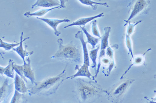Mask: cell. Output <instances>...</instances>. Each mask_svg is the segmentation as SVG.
<instances>
[{
  "label": "cell",
  "instance_id": "1",
  "mask_svg": "<svg viewBox=\"0 0 156 103\" xmlns=\"http://www.w3.org/2000/svg\"><path fill=\"white\" fill-rule=\"evenodd\" d=\"M106 92L97 81H87L80 78L75 80L74 92L80 103H93Z\"/></svg>",
  "mask_w": 156,
  "mask_h": 103
},
{
  "label": "cell",
  "instance_id": "2",
  "mask_svg": "<svg viewBox=\"0 0 156 103\" xmlns=\"http://www.w3.org/2000/svg\"><path fill=\"white\" fill-rule=\"evenodd\" d=\"M59 75L48 78L40 82H37L29 91V95L48 96L55 94L58 87L66 80V69Z\"/></svg>",
  "mask_w": 156,
  "mask_h": 103
},
{
  "label": "cell",
  "instance_id": "3",
  "mask_svg": "<svg viewBox=\"0 0 156 103\" xmlns=\"http://www.w3.org/2000/svg\"><path fill=\"white\" fill-rule=\"evenodd\" d=\"M58 50L54 55L52 59H57L62 61L71 63H80L82 62V55L78 47L71 41L66 45H63V40H58Z\"/></svg>",
  "mask_w": 156,
  "mask_h": 103
},
{
  "label": "cell",
  "instance_id": "4",
  "mask_svg": "<svg viewBox=\"0 0 156 103\" xmlns=\"http://www.w3.org/2000/svg\"><path fill=\"white\" fill-rule=\"evenodd\" d=\"M134 81L132 79H127L116 85L109 91H107L105 94H107L108 99L112 103H122V99L128 88Z\"/></svg>",
  "mask_w": 156,
  "mask_h": 103
},
{
  "label": "cell",
  "instance_id": "5",
  "mask_svg": "<svg viewBox=\"0 0 156 103\" xmlns=\"http://www.w3.org/2000/svg\"><path fill=\"white\" fill-rule=\"evenodd\" d=\"M129 6H130V10H131L130 16L127 20H124L126 23L130 21L137 15L141 13L147 14L150 9L148 8L150 6V1L145 0H138L132 1Z\"/></svg>",
  "mask_w": 156,
  "mask_h": 103
},
{
  "label": "cell",
  "instance_id": "6",
  "mask_svg": "<svg viewBox=\"0 0 156 103\" xmlns=\"http://www.w3.org/2000/svg\"><path fill=\"white\" fill-rule=\"evenodd\" d=\"M104 34L103 35L102 37H101V47H100V53L99 56L98 57V65L97 68V70L95 72V76H94V78H95L97 77L99 73L100 67H101V65H100V60L103 57L105 56V50L108 46V37H109V35L110 32L111 31V28L108 26L105 28L104 29Z\"/></svg>",
  "mask_w": 156,
  "mask_h": 103
},
{
  "label": "cell",
  "instance_id": "7",
  "mask_svg": "<svg viewBox=\"0 0 156 103\" xmlns=\"http://www.w3.org/2000/svg\"><path fill=\"white\" fill-rule=\"evenodd\" d=\"M75 70H77V71L75 74L72 76L66 78V80L68 79H72L75 78L79 77H85L88 78L89 79H91V77L93 78V80H96L94 78L90 73L89 69V66L83 65L80 67L78 65H76L75 68Z\"/></svg>",
  "mask_w": 156,
  "mask_h": 103
},
{
  "label": "cell",
  "instance_id": "8",
  "mask_svg": "<svg viewBox=\"0 0 156 103\" xmlns=\"http://www.w3.org/2000/svg\"><path fill=\"white\" fill-rule=\"evenodd\" d=\"M23 32H22L21 34L20 42L19 45L16 48H13L12 50H13V51H16V52L19 54L21 58H22V59H23V62H26V60H25V57L29 56V55H32V54L34 53V51H32L29 52V51H27V46L26 45H25L26 49H25V50L23 49V42L26 41V40L30 38H24V39H23Z\"/></svg>",
  "mask_w": 156,
  "mask_h": 103
},
{
  "label": "cell",
  "instance_id": "9",
  "mask_svg": "<svg viewBox=\"0 0 156 103\" xmlns=\"http://www.w3.org/2000/svg\"><path fill=\"white\" fill-rule=\"evenodd\" d=\"M9 79L6 78L3 83L0 86V103L5 101L12 91L13 83L9 84Z\"/></svg>",
  "mask_w": 156,
  "mask_h": 103
},
{
  "label": "cell",
  "instance_id": "10",
  "mask_svg": "<svg viewBox=\"0 0 156 103\" xmlns=\"http://www.w3.org/2000/svg\"><path fill=\"white\" fill-rule=\"evenodd\" d=\"M75 37L76 38L80 40L82 46H83V65H86L88 66H90V59L87 47V42H85L83 38V32L79 31L75 35Z\"/></svg>",
  "mask_w": 156,
  "mask_h": 103
},
{
  "label": "cell",
  "instance_id": "11",
  "mask_svg": "<svg viewBox=\"0 0 156 103\" xmlns=\"http://www.w3.org/2000/svg\"><path fill=\"white\" fill-rule=\"evenodd\" d=\"M37 19H40L42 21L45 22L49 26L52 28L54 30V33L57 36H58L61 34L60 32L57 30V26L61 23L64 22H69L70 20L67 19H53L37 17Z\"/></svg>",
  "mask_w": 156,
  "mask_h": 103
},
{
  "label": "cell",
  "instance_id": "12",
  "mask_svg": "<svg viewBox=\"0 0 156 103\" xmlns=\"http://www.w3.org/2000/svg\"><path fill=\"white\" fill-rule=\"evenodd\" d=\"M27 63L26 62H24V65H23V75L26 78L29 79L30 80L32 84H35L36 82L35 78L34 71L32 69L31 66V61L30 58L28 57L26 59Z\"/></svg>",
  "mask_w": 156,
  "mask_h": 103
},
{
  "label": "cell",
  "instance_id": "13",
  "mask_svg": "<svg viewBox=\"0 0 156 103\" xmlns=\"http://www.w3.org/2000/svg\"><path fill=\"white\" fill-rule=\"evenodd\" d=\"M60 1L61 3V5L58 6L50 8L49 9H41L40 10L37 11V12H33V13H31L30 12H27L24 14V16L27 18L33 16H44V15L46 14L47 12H51V11L53 10L54 9H61V8H65L66 7L65 4V1Z\"/></svg>",
  "mask_w": 156,
  "mask_h": 103
},
{
  "label": "cell",
  "instance_id": "14",
  "mask_svg": "<svg viewBox=\"0 0 156 103\" xmlns=\"http://www.w3.org/2000/svg\"><path fill=\"white\" fill-rule=\"evenodd\" d=\"M104 16V13L100 14L95 16L90 17H86L81 18L78 19L76 21V22H73V23L70 24L68 25L65 26L64 28H66L68 27H70V26H84L86 25V24H87L89 22H90L91 21L94 20V19L97 18L102 17Z\"/></svg>",
  "mask_w": 156,
  "mask_h": 103
},
{
  "label": "cell",
  "instance_id": "15",
  "mask_svg": "<svg viewBox=\"0 0 156 103\" xmlns=\"http://www.w3.org/2000/svg\"><path fill=\"white\" fill-rule=\"evenodd\" d=\"M15 90L21 94H24L28 91V88L25 85V81L17 73L15 76Z\"/></svg>",
  "mask_w": 156,
  "mask_h": 103
},
{
  "label": "cell",
  "instance_id": "16",
  "mask_svg": "<svg viewBox=\"0 0 156 103\" xmlns=\"http://www.w3.org/2000/svg\"><path fill=\"white\" fill-rule=\"evenodd\" d=\"M151 49V48H150V49L147 50V51H146L144 54H139V55H136V56H133V59H133V62H132L131 65L129 66V68H128V69H127L126 71L125 72V73L123 74V75H122V77L120 78V80H122L124 76L125 75L128 73V72L130 70L132 66H134V65H137V66H139V65H143V64L144 63L145 60V55L147 53V52H148L149 51H150Z\"/></svg>",
  "mask_w": 156,
  "mask_h": 103
},
{
  "label": "cell",
  "instance_id": "17",
  "mask_svg": "<svg viewBox=\"0 0 156 103\" xmlns=\"http://www.w3.org/2000/svg\"><path fill=\"white\" fill-rule=\"evenodd\" d=\"M60 5L59 1L55 0H38L34 5H32L31 8L33 9L37 7H52Z\"/></svg>",
  "mask_w": 156,
  "mask_h": 103
},
{
  "label": "cell",
  "instance_id": "18",
  "mask_svg": "<svg viewBox=\"0 0 156 103\" xmlns=\"http://www.w3.org/2000/svg\"><path fill=\"white\" fill-rule=\"evenodd\" d=\"M13 61V60L9 59V63L5 68L0 66V74L2 76L4 74L8 77L14 79V70L12 67V63Z\"/></svg>",
  "mask_w": 156,
  "mask_h": 103
},
{
  "label": "cell",
  "instance_id": "19",
  "mask_svg": "<svg viewBox=\"0 0 156 103\" xmlns=\"http://www.w3.org/2000/svg\"><path fill=\"white\" fill-rule=\"evenodd\" d=\"M81 29L83 31V33L86 35L87 38V43H90L93 49L95 48L96 45H97L98 43L100 40V38H97L94 37L90 35L87 32V29L86 28L85 26H80Z\"/></svg>",
  "mask_w": 156,
  "mask_h": 103
},
{
  "label": "cell",
  "instance_id": "20",
  "mask_svg": "<svg viewBox=\"0 0 156 103\" xmlns=\"http://www.w3.org/2000/svg\"><path fill=\"white\" fill-rule=\"evenodd\" d=\"M24 94H21L15 90L14 94L10 103H26L27 100Z\"/></svg>",
  "mask_w": 156,
  "mask_h": 103
},
{
  "label": "cell",
  "instance_id": "21",
  "mask_svg": "<svg viewBox=\"0 0 156 103\" xmlns=\"http://www.w3.org/2000/svg\"><path fill=\"white\" fill-rule=\"evenodd\" d=\"M100 48V46L98 45L97 47V48L90 51L89 54V57H90V59H91L92 61V65L91 66V67L94 69L95 72L96 70H97V59L98 52Z\"/></svg>",
  "mask_w": 156,
  "mask_h": 103
},
{
  "label": "cell",
  "instance_id": "22",
  "mask_svg": "<svg viewBox=\"0 0 156 103\" xmlns=\"http://www.w3.org/2000/svg\"><path fill=\"white\" fill-rule=\"evenodd\" d=\"M83 5H89L91 7L93 10H96L97 9L98 5H104L106 7L108 8V6L107 3H100L94 2L90 0H79V1Z\"/></svg>",
  "mask_w": 156,
  "mask_h": 103
},
{
  "label": "cell",
  "instance_id": "23",
  "mask_svg": "<svg viewBox=\"0 0 156 103\" xmlns=\"http://www.w3.org/2000/svg\"><path fill=\"white\" fill-rule=\"evenodd\" d=\"M12 67L13 68L14 70L16 72V73H17L20 77H21L25 82L27 83V79L24 77V75H23V65L21 66V65H16L13 61L12 63Z\"/></svg>",
  "mask_w": 156,
  "mask_h": 103
},
{
  "label": "cell",
  "instance_id": "24",
  "mask_svg": "<svg viewBox=\"0 0 156 103\" xmlns=\"http://www.w3.org/2000/svg\"><path fill=\"white\" fill-rule=\"evenodd\" d=\"M19 43H12L9 44L3 41L1 38H0V48H3L5 51H10V50L13 49L14 47L17 46H19Z\"/></svg>",
  "mask_w": 156,
  "mask_h": 103
},
{
  "label": "cell",
  "instance_id": "25",
  "mask_svg": "<svg viewBox=\"0 0 156 103\" xmlns=\"http://www.w3.org/2000/svg\"><path fill=\"white\" fill-rule=\"evenodd\" d=\"M143 21L140 20L139 21L136 23L133 24H131L130 23V22H128L127 23L125 24L124 26H126L128 25L127 28L126 30V35H128L130 36L132 34V33L134 32V28L139 23H141Z\"/></svg>",
  "mask_w": 156,
  "mask_h": 103
},
{
  "label": "cell",
  "instance_id": "26",
  "mask_svg": "<svg viewBox=\"0 0 156 103\" xmlns=\"http://www.w3.org/2000/svg\"><path fill=\"white\" fill-rule=\"evenodd\" d=\"M126 44L127 48L129 51V54L130 53L132 59H133L134 55H133V51H132V42L131 39L130 38V36L126 35Z\"/></svg>",
  "mask_w": 156,
  "mask_h": 103
},
{
  "label": "cell",
  "instance_id": "27",
  "mask_svg": "<svg viewBox=\"0 0 156 103\" xmlns=\"http://www.w3.org/2000/svg\"><path fill=\"white\" fill-rule=\"evenodd\" d=\"M92 24V31L93 35L98 37L99 38H101L100 33L98 28L97 25V21L94 20L91 22Z\"/></svg>",
  "mask_w": 156,
  "mask_h": 103
}]
</instances>
